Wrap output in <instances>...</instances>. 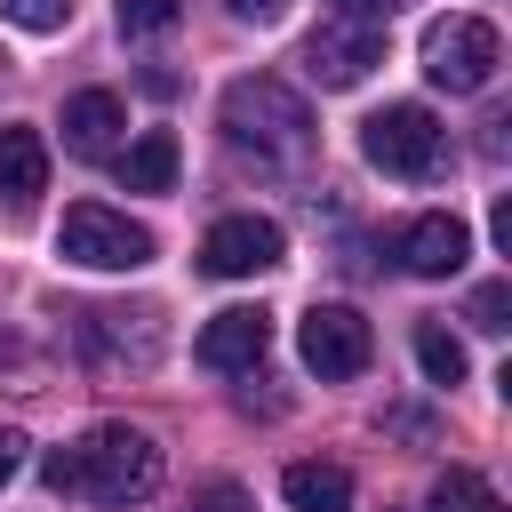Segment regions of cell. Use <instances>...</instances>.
<instances>
[{"mask_svg": "<svg viewBox=\"0 0 512 512\" xmlns=\"http://www.w3.org/2000/svg\"><path fill=\"white\" fill-rule=\"evenodd\" d=\"M400 0H336V16H352V24H384Z\"/></svg>", "mask_w": 512, "mask_h": 512, "instance_id": "21", "label": "cell"}, {"mask_svg": "<svg viewBox=\"0 0 512 512\" xmlns=\"http://www.w3.org/2000/svg\"><path fill=\"white\" fill-rule=\"evenodd\" d=\"M176 16H184V0H120V32H136V40L144 32H168Z\"/></svg>", "mask_w": 512, "mask_h": 512, "instance_id": "18", "label": "cell"}, {"mask_svg": "<svg viewBox=\"0 0 512 512\" xmlns=\"http://www.w3.org/2000/svg\"><path fill=\"white\" fill-rule=\"evenodd\" d=\"M360 152H368V168H384L400 184H424L448 160V128L432 120V104H384V112L360 120Z\"/></svg>", "mask_w": 512, "mask_h": 512, "instance_id": "3", "label": "cell"}, {"mask_svg": "<svg viewBox=\"0 0 512 512\" xmlns=\"http://www.w3.org/2000/svg\"><path fill=\"white\" fill-rule=\"evenodd\" d=\"M40 192H48V136L24 128V120H8V128H0V200H8L16 216H32Z\"/></svg>", "mask_w": 512, "mask_h": 512, "instance_id": "11", "label": "cell"}, {"mask_svg": "<svg viewBox=\"0 0 512 512\" xmlns=\"http://www.w3.org/2000/svg\"><path fill=\"white\" fill-rule=\"evenodd\" d=\"M392 256H400V272H416V280H448V272H464L472 232H464L448 208H432V216H408V224L392 232Z\"/></svg>", "mask_w": 512, "mask_h": 512, "instance_id": "9", "label": "cell"}, {"mask_svg": "<svg viewBox=\"0 0 512 512\" xmlns=\"http://www.w3.org/2000/svg\"><path fill=\"white\" fill-rule=\"evenodd\" d=\"M432 512H504V496L480 480V472H464V464H448L440 480H432Z\"/></svg>", "mask_w": 512, "mask_h": 512, "instance_id": "16", "label": "cell"}, {"mask_svg": "<svg viewBox=\"0 0 512 512\" xmlns=\"http://www.w3.org/2000/svg\"><path fill=\"white\" fill-rule=\"evenodd\" d=\"M176 168H184L176 128H144V136L120 152V192H176Z\"/></svg>", "mask_w": 512, "mask_h": 512, "instance_id": "13", "label": "cell"}, {"mask_svg": "<svg viewBox=\"0 0 512 512\" xmlns=\"http://www.w3.org/2000/svg\"><path fill=\"white\" fill-rule=\"evenodd\" d=\"M224 8H232V16H240V24H272V16H280V8H288V0H224Z\"/></svg>", "mask_w": 512, "mask_h": 512, "instance_id": "22", "label": "cell"}, {"mask_svg": "<svg viewBox=\"0 0 512 512\" xmlns=\"http://www.w3.org/2000/svg\"><path fill=\"white\" fill-rule=\"evenodd\" d=\"M296 352H304V368H312L320 384H344V376H360V368L376 360V328H368L352 304H312L304 328H296Z\"/></svg>", "mask_w": 512, "mask_h": 512, "instance_id": "6", "label": "cell"}, {"mask_svg": "<svg viewBox=\"0 0 512 512\" xmlns=\"http://www.w3.org/2000/svg\"><path fill=\"white\" fill-rule=\"evenodd\" d=\"M280 496H288V512H352V472L304 456V464L280 472Z\"/></svg>", "mask_w": 512, "mask_h": 512, "instance_id": "14", "label": "cell"}, {"mask_svg": "<svg viewBox=\"0 0 512 512\" xmlns=\"http://www.w3.org/2000/svg\"><path fill=\"white\" fill-rule=\"evenodd\" d=\"M464 320H472L480 336H504V328H512V280H488V288H472Z\"/></svg>", "mask_w": 512, "mask_h": 512, "instance_id": "17", "label": "cell"}, {"mask_svg": "<svg viewBox=\"0 0 512 512\" xmlns=\"http://www.w3.org/2000/svg\"><path fill=\"white\" fill-rule=\"evenodd\" d=\"M120 128H128V104H120L112 88L64 96V152H72V160H104V152L120 144Z\"/></svg>", "mask_w": 512, "mask_h": 512, "instance_id": "12", "label": "cell"}, {"mask_svg": "<svg viewBox=\"0 0 512 512\" xmlns=\"http://www.w3.org/2000/svg\"><path fill=\"white\" fill-rule=\"evenodd\" d=\"M488 232H496V248L512 256V200H496V208H488Z\"/></svg>", "mask_w": 512, "mask_h": 512, "instance_id": "23", "label": "cell"}, {"mask_svg": "<svg viewBox=\"0 0 512 512\" xmlns=\"http://www.w3.org/2000/svg\"><path fill=\"white\" fill-rule=\"evenodd\" d=\"M192 512H248V496H240L232 480H216V488H200V496H192Z\"/></svg>", "mask_w": 512, "mask_h": 512, "instance_id": "20", "label": "cell"}, {"mask_svg": "<svg viewBox=\"0 0 512 512\" xmlns=\"http://www.w3.org/2000/svg\"><path fill=\"white\" fill-rule=\"evenodd\" d=\"M0 16L24 24V32H56V24L72 16V0H0Z\"/></svg>", "mask_w": 512, "mask_h": 512, "instance_id": "19", "label": "cell"}, {"mask_svg": "<svg viewBox=\"0 0 512 512\" xmlns=\"http://www.w3.org/2000/svg\"><path fill=\"white\" fill-rule=\"evenodd\" d=\"M504 64V40L488 16H432L424 24V80L448 96H480Z\"/></svg>", "mask_w": 512, "mask_h": 512, "instance_id": "4", "label": "cell"}, {"mask_svg": "<svg viewBox=\"0 0 512 512\" xmlns=\"http://www.w3.org/2000/svg\"><path fill=\"white\" fill-rule=\"evenodd\" d=\"M40 480H48L56 496H88V504L120 512V504H144V496L160 488V448H152L144 424H96V432H80L72 448H48Z\"/></svg>", "mask_w": 512, "mask_h": 512, "instance_id": "1", "label": "cell"}, {"mask_svg": "<svg viewBox=\"0 0 512 512\" xmlns=\"http://www.w3.org/2000/svg\"><path fill=\"white\" fill-rule=\"evenodd\" d=\"M216 128H224L232 152H256V160H304V144H312L304 96H296L288 80H272V72L232 80L224 104H216Z\"/></svg>", "mask_w": 512, "mask_h": 512, "instance_id": "2", "label": "cell"}, {"mask_svg": "<svg viewBox=\"0 0 512 512\" xmlns=\"http://www.w3.org/2000/svg\"><path fill=\"white\" fill-rule=\"evenodd\" d=\"M264 352H272V312H264V304H232V312H216V320L192 336V360H200V368H224V376H232V368H256Z\"/></svg>", "mask_w": 512, "mask_h": 512, "instance_id": "10", "label": "cell"}, {"mask_svg": "<svg viewBox=\"0 0 512 512\" xmlns=\"http://www.w3.org/2000/svg\"><path fill=\"white\" fill-rule=\"evenodd\" d=\"M56 248L72 264H88V272H136V264H152V232L136 216L104 208V200H72L64 224H56Z\"/></svg>", "mask_w": 512, "mask_h": 512, "instance_id": "5", "label": "cell"}, {"mask_svg": "<svg viewBox=\"0 0 512 512\" xmlns=\"http://www.w3.org/2000/svg\"><path fill=\"white\" fill-rule=\"evenodd\" d=\"M280 224L272 216H216L208 224V240H200V272L208 280H256V272H272L280 264Z\"/></svg>", "mask_w": 512, "mask_h": 512, "instance_id": "8", "label": "cell"}, {"mask_svg": "<svg viewBox=\"0 0 512 512\" xmlns=\"http://www.w3.org/2000/svg\"><path fill=\"white\" fill-rule=\"evenodd\" d=\"M16 464H24V432H0V480H8Z\"/></svg>", "mask_w": 512, "mask_h": 512, "instance_id": "24", "label": "cell"}, {"mask_svg": "<svg viewBox=\"0 0 512 512\" xmlns=\"http://www.w3.org/2000/svg\"><path fill=\"white\" fill-rule=\"evenodd\" d=\"M416 368L432 384H464V344L448 336V320H416Z\"/></svg>", "mask_w": 512, "mask_h": 512, "instance_id": "15", "label": "cell"}, {"mask_svg": "<svg viewBox=\"0 0 512 512\" xmlns=\"http://www.w3.org/2000/svg\"><path fill=\"white\" fill-rule=\"evenodd\" d=\"M376 64H384V24H352V16H328V24L304 40V72H312L320 88H360Z\"/></svg>", "mask_w": 512, "mask_h": 512, "instance_id": "7", "label": "cell"}]
</instances>
